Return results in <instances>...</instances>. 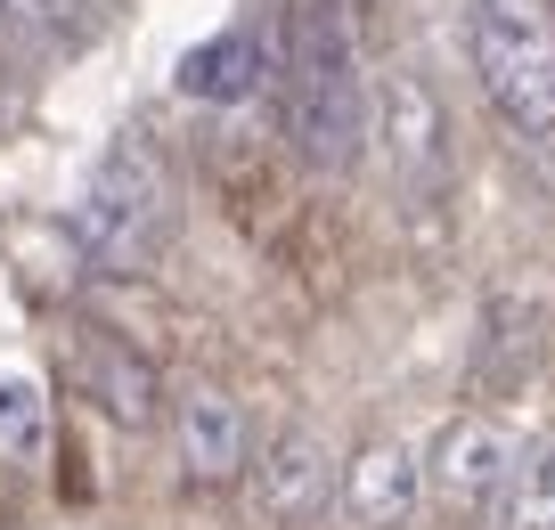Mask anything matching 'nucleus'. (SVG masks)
I'll return each mask as SVG.
<instances>
[{"mask_svg":"<svg viewBox=\"0 0 555 530\" xmlns=\"http://www.w3.org/2000/svg\"><path fill=\"white\" fill-rule=\"evenodd\" d=\"M278 106H286L295 155L319 171H344L376 139V106H367V74H360V41H351L344 0H286V25H278Z\"/></svg>","mask_w":555,"mask_h":530,"instance_id":"f257e3e1","label":"nucleus"},{"mask_svg":"<svg viewBox=\"0 0 555 530\" xmlns=\"http://www.w3.org/2000/svg\"><path fill=\"white\" fill-rule=\"evenodd\" d=\"M74 254L90 261L99 277H147L172 237V171L147 139H115V147L90 164L82 196L66 212Z\"/></svg>","mask_w":555,"mask_h":530,"instance_id":"f03ea898","label":"nucleus"},{"mask_svg":"<svg viewBox=\"0 0 555 530\" xmlns=\"http://www.w3.org/2000/svg\"><path fill=\"white\" fill-rule=\"evenodd\" d=\"M466 66L515 139H555V0H457Z\"/></svg>","mask_w":555,"mask_h":530,"instance_id":"7ed1b4c3","label":"nucleus"},{"mask_svg":"<svg viewBox=\"0 0 555 530\" xmlns=\"http://www.w3.org/2000/svg\"><path fill=\"white\" fill-rule=\"evenodd\" d=\"M376 139H384V164H392L409 205L450 196V122H441V99L416 74H384L376 82Z\"/></svg>","mask_w":555,"mask_h":530,"instance_id":"20e7f679","label":"nucleus"},{"mask_svg":"<svg viewBox=\"0 0 555 530\" xmlns=\"http://www.w3.org/2000/svg\"><path fill=\"white\" fill-rule=\"evenodd\" d=\"M245 490H254V514L270 530H302V522L327 514L335 490H344V465H335V449L319 441V432H278V441L254 449Z\"/></svg>","mask_w":555,"mask_h":530,"instance_id":"39448f33","label":"nucleus"},{"mask_svg":"<svg viewBox=\"0 0 555 530\" xmlns=\"http://www.w3.org/2000/svg\"><path fill=\"white\" fill-rule=\"evenodd\" d=\"M425 481H434V457H425L409 432H384V441L351 449L344 490H335V497H344V522L351 530H409Z\"/></svg>","mask_w":555,"mask_h":530,"instance_id":"423d86ee","label":"nucleus"},{"mask_svg":"<svg viewBox=\"0 0 555 530\" xmlns=\"http://www.w3.org/2000/svg\"><path fill=\"white\" fill-rule=\"evenodd\" d=\"M425 457H434V490L450 497L457 514H482L490 497H506V474H515V441H506L490 416L441 425V441L425 449Z\"/></svg>","mask_w":555,"mask_h":530,"instance_id":"0eeeda50","label":"nucleus"},{"mask_svg":"<svg viewBox=\"0 0 555 530\" xmlns=\"http://www.w3.org/2000/svg\"><path fill=\"white\" fill-rule=\"evenodd\" d=\"M245 465H254V449H245V409L221 384H189V392H180V474H189L196 490H221Z\"/></svg>","mask_w":555,"mask_h":530,"instance_id":"6e6552de","label":"nucleus"},{"mask_svg":"<svg viewBox=\"0 0 555 530\" xmlns=\"http://www.w3.org/2000/svg\"><path fill=\"white\" fill-rule=\"evenodd\" d=\"M74 376H82V392L99 400V416H115L122 432L156 425V367L139 360L131 342L115 335V326H82V342H74Z\"/></svg>","mask_w":555,"mask_h":530,"instance_id":"1a4fd4ad","label":"nucleus"},{"mask_svg":"<svg viewBox=\"0 0 555 530\" xmlns=\"http://www.w3.org/2000/svg\"><path fill=\"white\" fill-rule=\"evenodd\" d=\"M270 74H278L270 41H261L254 25H229V34L196 41V50L180 57V99H196V106H245Z\"/></svg>","mask_w":555,"mask_h":530,"instance_id":"9d476101","label":"nucleus"},{"mask_svg":"<svg viewBox=\"0 0 555 530\" xmlns=\"http://www.w3.org/2000/svg\"><path fill=\"white\" fill-rule=\"evenodd\" d=\"M106 0H0V41H17L34 57H74L82 41H99Z\"/></svg>","mask_w":555,"mask_h":530,"instance_id":"9b49d317","label":"nucleus"},{"mask_svg":"<svg viewBox=\"0 0 555 530\" xmlns=\"http://www.w3.org/2000/svg\"><path fill=\"white\" fill-rule=\"evenodd\" d=\"M499 530H555V432L515 457L506 497H499Z\"/></svg>","mask_w":555,"mask_h":530,"instance_id":"f8f14e48","label":"nucleus"},{"mask_svg":"<svg viewBox=\"0 0 555 530\" xmlns=\"http://www.w3.org/2000/svg\"><path fill=\"white\" fill-rule=\"evenodd\" d=\"M50 441V400L34 376H0V457H34Z\"/></svg>","mask_w":555,"mask_h":530,"instance_id":"ddd939ff","label":"nucleus"}]
</instances>
